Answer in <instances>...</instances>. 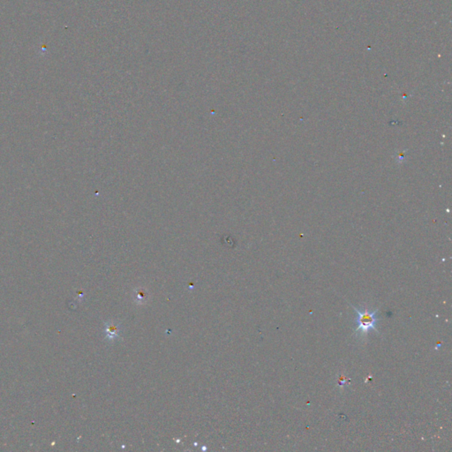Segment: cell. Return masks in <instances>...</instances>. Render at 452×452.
Segmentation results:
<instances>
[{
    "mask_svg": "<svg viewBox=\"0 0 452 452\" xmlns=\"http://www.w3.org/2000/svg\"><path fill=\"white\" fill-rule=\"evenodd\" d=\"M353 309L357 313L358 316L356 318V322H357V331H362L366 333L367 331L371 330H376L375 326L378 321V317L376 316L377 311L375 312H369L367 309L366 310H359L355 307H353Z\"/></svg>",
    "mask_w": 452,
    "mask_h": 452,
    "instance_id": "1",
    "label": "cell"
}]
</instances>
